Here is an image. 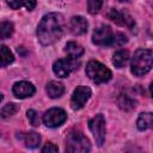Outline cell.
Returning <instances> with one entry per match:
<instances>
[{
	"label": "cell",
	"mask_w": 153,
	"mask_h": 153,
	"mask_svg": "<svg viewBox=\"0 0 153 153\" xmlns=\"http://www.w3.org/2000/svg\"><path fill=\"white\" fill-rule=\"evenodd\" d=\"M149 92H151V96L153 97V82H152L151 86H149Z\"/></svg>",
	"instance_id": "4316f807"
},
{
	"label": "cell",
	"mask_w": 153,
	"mask_h": 153,
	"mask_svg": "<svg viewBox=\"0 0 153 153\" xmlns=\"http://www.w3.org/2000/svg\"><path fill=\"white\" fill-rule=\"evenodd\" d=\"M103 5V0H87V7H88V12L94 14L97 12H99L100 7Z\"/></svg>",
	"instance_id": "603a6c76"
},
{
	"label": "cell",
	"mask_w": 153,
	"mask_h": 153,
	"mask_svg": "<svg viewBox=\"0 0 153 153\" xmlns=\"http://www.w3.org/2000/svg\"><path fill=\"white\" fill-rule=\"evenodd\" d=\"M65 18L59 12L45 14L37 26V38L42 45H50L60 41L65 32Z\"/></svg>",
	"instance_id": "6da1fadb"
},
{
	"label": "cell",
	"mask_w": 153,
	"mask_h": 153,
	"mask_svg": "<svg viewBox=\"0 0 153 153\" xmlns=\"http://www.w3.org/2000/svg\"><path fill=\"white\" fill-rule=\"evenodd\" d=\"M127 37L123 35V33H121V32H116L115 33V38H114V45H116V47H121V45H123L124 43H127Z\"/></svg>",
	"instance_id": "d4e9b609"
},
{
	"label": "cell",
	"mask_w": 153,
	"mask_h": 153,
	"mask_svg": "<svg viewBox=\"0 0 153 153\" xmlns=\"http://www.w3.org/2000/svg\"><path fill=\"white\" fill-rule=\"evenodd\" d=\"M109 18L112 22H115L116 24L122 25V26H127L129 29H131L135 25V22L131 18V16L128 14L127 12H124V11H118V10L112 8L109 12Z\"/></svg>",
	"instance_id": "30bf717a"
},
{
	"label": "cell",
	"mask_w": 153,
	"mask_h": 153,
	"mask_svg": "<svg viewBox=\"0 0 153 153\" xmlns=\"http://www.w3.org/2000/svg\"><path fill=\"white\" fill-rule=\"evenodd\" d=\"M67 120V114L61 108H51L43 115V123L47 127L56 128L63 124Z\"/></svg>",
	"instance_id": "ba28073f"
},
{
	"label": "cell",
	"mask_w": 153,
	"mask_h": 153,
	"mask_svg": "<svg viewBox=\"0 0 153 153\" xmlns=\"http://www.w3.org/2000/svg\"><path fill=\"white\" fill-rule=\"evenodd\" d=\"M91 97V90L87 86H78L71 98V108L73 110L81 109Z\"/></svg>",
	"instance_id": "9c48e42d"
},
{
	"label": "cell",
	"mask_w": 153,
	"mask_h": 153,
	"mask_svg": "<svg viewBox=\"0 0 153 153\" xmlns=\"http://www.w3.org/2000/svg\"><path fill=\"white\" fill-rule=\"evenodd\" d=\"M88 27L87 20L81 17V16H74L71 18V31L76 35V36H81L84 33H86Z\"/></svg>",
	"instance_id": "7c38bea8"
},
{
	"label": "cell",
	"mask_w": 153,
	"mask_h": 153,
	"mask_svg": "<svg viewBox=\"0 0 153 153\" xmlns=\"http://www.w3.org/2000/svg\"><path fill=\"white\" fill-rule=\"evenodd\" d=\"M27 115V118H29V122L33 126V127H38L39 126V117H38V114L35 111V110H29L26 112Z\"/></svg>",
	"instance_id": "cb8c5ba5"
},
{
	"label": "cell",
	"mask_w": 153,
	"mask_h": 153,
	"mask_svg": "<svg viewBox=\"0 0 153 153\" xmlns=\"http://www.w3.org/2000/svg\"><path fill=\"white\" fill-rule=\"evenodd\" d=\"M14 60L13 54L6 45H1V67H6L7 65L12 63Z\"/></svg>",
	"instance_id": "d6986e66"
},
{
	"label": "cell",
	"mask_w": 153,
	"mask_h": 153,
	"mask_svg": "<svg viewBox=\"0 0 153 153\" xmlns=\"http://www.w3.org/2000/svg\"><path fill=\"white\" fill-rule=\"evenodd\" d=\"M45 90H47V93H48V96L50 98H59L65 92L63 85L61 82H59V81H49L47 84Z\"/></svg>",
	"instance_id": "5bb4252c"
},
{
	"label": "cell",
	"mask_w": 153,
	"mask_h": 153,
	"mask_svg": "<svg viewBox=\"0 0 153 153\" xmlns=\"http://www.w3.org/2000/svg\"><path fill=\"white\" fill-rule=\"evenodd\" d=\"M23 140H24L25 146L29 148H37L41 143V136H39V134H37L35 131H29V133L24 134Z\"/></svg>",
	"instance_id": "2e32d148"
},
{
	"label": "cell",
	"mask_w": 153,
	"mask_h": 153,
	"mask_svg": "<svg viewBox=\"0 0 153 153\" xmlns=\"http://www.w3.org/2000/svg\"><path fill=\"white\" fill-rule=\"evenodd\" d=\"M118 104H120V106L122 108V109H124V110H129V109H133V108H135V102L128 96V94H121L120 97H118Z\"/></svg>",
	"instance_id": "44dd1931"
},
{
	"label": "cell",
	"mask_w": 153,
	"mask_h": 153,
	"mask_svg": "<svg viewBox=\"0 0 153 153\" xmlns=\"http://www.w3.org/2000/svg\"><path fill=\"white\" fill-rule=\"evenodd\" d=\"M57 151H59L57 146H55V145L51 143V142H47V143L44 145V147L42 148V152H43V153H55V152H57Z\"/></svg>",
	"instance_id": "484cf974"
},
{
	"label": "cell",
	"mask_w": 153,
	"mask_h": 153,
	"mask_svg": "<svg viewBox=\"0 0 153 153\" xmlns=\"http://www.w3.org/2000/svg\"><path fill=\"white\" fill-rule=\"evenodd\" d=\"M153 67V51L148 49H137L130 62L131 73L136 76L147 74Z\"/></svg>",
	"instance_id": "7a4b0ae2"
},
{
	"label": "cell",
	"mask_w": 153,
	"mask_h": 153,
	"mask_svg": "<svg viewBox=\"0 0 153 153\" xmlns=\"http://www.w3.org/2000/svg\"><path fill=\"white\" fill-rule=\"evenodd\" d=\"M88 128L93 134L96 143L102 146L105 141V118L102 114L96 115L88 121Z\"/></svg>",
	"instance_id": "8992f818"
},
{
	"label": "cell",
	"mask_w": 153,
	"mask_h": 153,
	"mask_svg": "<svg viewBox=\"0 0 153 153\" xmlns=\"http://www.w3.org/2000/svg\"><path fill=\"white\" fill-rule=\"evenodd\" d=\"M13 24L11 22H2L0 25V37L2 39L8 38L13 33Z\"/></svg>",
	"instance_id": "ffe728a7"
},
{
	"label": "cell",
	"mask_w": 153,
	"mask_h": 153,
	"mask_svg": "<svg viewBox=\"0 0 153 153\" xmlns=\"http://www.w3.org/2000/svg\"><path fill=\"white\" fill-rule=\"evenodd\" d=\"M91 149L88 139L79 130H72L66 139V151L71 153H85Z\"/></svg>",
	"instance_id": "3957f363"
},
{
	"label": "cell",
	"mask_w": 153,
	"mask_h": 153,
	"mask_svg": "<svg viewBox=\"0 0 153 153\" xmlns=\"http://www.w3.org/2000/svg\"><path fill=\"white\" fill-rule=\"evenodd\" d=\"M12 91L17 98L23 99V98L31 97L35 93V86L29 81H18L13 85Z\"/></svg>",
	"instance_id": "8fae6325"
},
{
	"label": "cell",
	"mask_w": 153,
	"mask_h": 153,
	"mask_svg": "<svg viewBox=\"0 0 153 153\" xmlns=\"http://www.w3.org/2000/svg\"><path fill=\"white\" fill-rule=\"evenodd\" d=\"M86 74L96 84L106 82L112 76V73L108 67H105L99 61H94V60L87 62V65H86Z\"/></svg>",
	"instance_id": "277c9868"
},
{
	"label": "cell",
	"mask_w": 153,
	"mask_h": 153,
	"mask_svg": "<svg viewBox=\"0 0 153 153\" xmlns=\"http://www.w3.org/2000/svg\"><path fill=\"white\" fill-rule=\"evenodd\" d=\"M129 60V51L126 50V49H121V50H117L114 56H112V65L116 67V68H122L127 65Z\"/></svg>",
	"instance_id": "9a60e30c"
},
{
	"label": "cell",
	"mask_w": 153,
	"mask_h": 153,
	"mask_svg": "<svg viewBox=\"0 0 153 153\" xmlns=\"http://www.w3.org/2000/svg\"><path fill=\"white\" fill-rule=\"evenodd\" d=\"M7 4L13 10L25 7L27 11H31L36 6V0H7Z\"/></svg>",
	"instance_id": "e0dca14e"
},
{
	"label": "cell",
	"mask_w": 153,
	"mask_h": 153,
	"mask_svg": "<svg viewBox=\"0 0 153 153\" xmlns=\"http://www.w3.org/2000/svg\"><path fill=\"white\" fill-rule=\"evenodd\" d=\"M120 2H129V1H131V0H118Z\"/></svg>",
	"instance_id": "83f0119b"
},
{
	"label": "cell",
	"mask_w": 153,
	"mask_h": 153,
	"mask_svg": "<svg viewBox=\"0 0 153 153\" xmlns=\"http://www.w3.org/2000/svg\"><path fill=\"white\" fill-rule=\"evenodd\" d=\"M114 38H115V33L112 32L109 25H100L93 31L92 35V42L100 47L114 45Z\"/></svg>",
	"instance_id": "52a82bcc"
},
{
	"label": "cell",
	"mask_w": 153,
	"mask_h": 153,
	"mask_svg": "<svg viewBox=\"0 0 153 153\" xmlns=\"http://www.w3.org/2000/svg\"><path fill=\"white\" fill-rule=\"evenodd\" d=\"M136 127L139 130H146L153 128V114L152 112L140 114L136 121Z\"/></svg>",
	"instance_id": "4fadbf2b"
},
{
	"label": "cell",
	"mask_w": 153,
	"mask_h": 153,
	"mask_svg": "<svg viewBox=\"0 0 153 153\" xmlns=\"http://www.w3.org/2000/svg\"><path fill=\"white\" fill-rule=\"evenodd\" d=\"M80 66V61L76 57H66V59H60L54 62L53 65V71L59 78H67L71 73L76 71Z\"/></svg>",
	"instance_id": "5b68a950"
},
{
	"label": "cell",
	"mask_w": 153,
	"mask_h": 153,
	"mask_svg": "<svg viewBox=\"0 0 153 153\" xmlns=\"http://www.w3.org/2000/svg\"><path fill=\"white\" fill-rule=\"evenodd\" d=\"M65 51L67 53L68 56L78 59L79 56H81L84 54V48L76 42H68L65 47Z\"/></svg>",
	"instance_id": "ac0fdd59"
},
{
	"label": "cell",
	"mask_w": 153,
	"mask_h": 153,
	"mask_svg": "<svg viewBox=\"0 0 153 153\" xmlns=\"http://www.w3.org/2000/svg\"><path fill=\"white\" fill-rule=\"evenodd\" d=\"M17 110H18L17 104H14V103H8V104H6V105L1 109V117H2V118H7V117H10V116H13V115L17 112Z\"/></svg>",
	"instance_id": "7402d4cb"
}]
</instances>
